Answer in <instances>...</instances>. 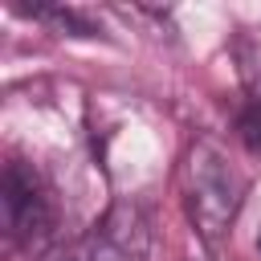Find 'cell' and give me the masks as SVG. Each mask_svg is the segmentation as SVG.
<instances>
[{
    "label": "cell",
    "instance_id": "cell-2",
    "mask_svg": "<svg viewBox=\"0 0 261 261\" xmlns=\"http://www.w3.org/2000/svg\"><path fill=\"white\" fill-rule=\"evenodd\" d=\"M0 216H4V228L16 245H33L53 228V200H49V188L33 163H20V159L4 163Z\"/></svg>",
    "mask_w": 261,
    "mask_h": 261
},
{
    "label": "cell",
    "instance_id": "cell-6",
    "mask_svg": "<svg viewBox=\"0 0 261 261\" xmlns=\"http://www.w3.org/2000/svg\"><path fill=\"white\" fill-rule=\"evenodd\" d=\"M37 261H90V257H86V249H73V245H57V249L41 253Z\"/></svg>",
    "mask_w": 261,
    "mask_h": 261
},
{
    "label": "cell",
    "instance_id": "cell-5",
    "mask_svg": "<svg viewBox=\"0 0 261 261\" xmlns=\"http://www.w3.org/2000/svg\"><path fill=\"white\" fill-rule=\"evenodd\" d=\"M237 135H241V143H245L253 155H261V102H245V106H241V114H237Z\"/></svg>",
    "mask_w": 261,
    "mask_h": 261
},
{
    "label": "cell",
    "instance_id": "cell-1",
    "mask_svg": "<svg viewBox=\"0 0 261 261\" xmlns=\"http://www.w3.org/2000/svg\"><path fill=\"white\" fill-rule=\"evenodd\" d=\"M245 188H249L245 175L228 163V155L216 143L200 139V143L188 147V159H184V204H188V220L196 224V232L208 245H216L232 228V220L241 212V200H245Z\"/></svg>",
    "mask_w": 261,
    "mask_h": 261
},
{
    "label": "cell",
    "instance_id": "cell-3",
    "mask_svg": "<svg viewBox=\"0 0 261 261\" xmlns=\"http://www.w3.org/2000/svg\"><path fill=\"white\" fill-rule=\"evenodd\" d=\"M147 253H151V220L135 200H114L86 241L90 261H147Z\"/></svg>",
    "mask_w": 261,
    "mask_h": 261
},
{
    "label": "cell",
    "instance_id": "cell-7",
    "mask_svg": "<svg viewBox=\"0 0 261 261\" xmlns=\"http://www.w3.org/2000/svg\"><path fill=\"white\" fill-rule=\"evenodd\" d=\"M257 249H261V232H257Z\"/></svg>",
    "mask_w": 261,
    "mask_h": 261
},
{
    "label": "cell",
    "instance_id": "cell-4",
    "mask_svg": "<svg viewBox=\"0 0 261 261\" xmlns=\"http://www.w3.org/2000/svg\"><path fill=\"white\" fill-rule=\"evenodd\" d=\"M20 12H29V16H37V20H49V24L65 29L69 37H94V33H98V29H94L82 12H73V8H20Z\"/></svg>",
    "mask_w": 261,
    "mask_h": 261
}]
</instances>
